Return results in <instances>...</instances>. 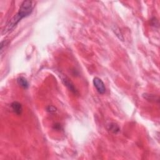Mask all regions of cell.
<instances>
[{
	"label": "cell",
	"instance_id": "obj_7",
	"mask_svg": "<svg viewBox=\"0 0 160 160\" xmlns=\"http://www.w3.org/2000/svg\"><path fill=\"white\" fill-rule=\"evenodd\" d=\"M17 83L19 85L24 89H27L29 86V83L27 80L23 76H20L17 79Z\"/></svg>",
	"mask_w": 160,
	"mask_h": 160
},
{
	"label": "cell",
	"instance_id": "obj_5",
	"mask_svg": "<svg viewBox=\"0 0 160 160\" xmlns=\"http://www.w3.org/2000/svg\"><path fill=\"white\" fill-rule=\"evenodd\" d=\"M143 97L144 99L150 102H155V103H159V97L155 94H152L150 93H144L143 94Z\"/></svg>",
	"mask_w": 160,
	"mask_h": 160
},
{
	"label": "cell",
	"instance_id": "obj_6",
	"mask_svg": "<svg viewBox=\"0 0 160 160\" xmlns=\"http://www.w3.org/2000/svg\"><path fill=\"white\" fill-rule=\"evenodd\" d=\"M107 130L113 134H118L120 131V128L117 124L111 123L107 126Z\"/></svg>",
	"mask_w": 160,
	"mask_h": 160
},
{
	"label": "cell",
	"instance_id": "obj_4",
	"mask_svg": "<svg viewBox=\"0 0 160 160\" xmlns=\"http://www.w3.org/2000/svg\"><path fill=\"white\" fill-rule=\"evenodd\" d=\"M12 110L17 115H21L23 112V107L20 103L18 101H14L11 104Z\"/></svg>",
	"mask_w": 160,
	"mask_h": 160
},
{
	"label": "cell",
	"instance_id": "obj_9",
	"mask_svg": "<svg viewBox=\"0 0 160 160\" xmlns=\"http://www.w3.org/2000/svg\"><path fill=\"white\" fill-rule=\"evenodd\" d=\"M57 111L56 108L53 106H49L46 108V111L49 113H55Z\"/></svg>",
	"mask_w": 160,
	"mask_h": 160
},
{
	"label": "cell",
	"instance_id": "obj_8",
	"mask_svg": "<svg viewBox=\"0 0 160 160\" xmlns=\"http://www.w3.org/2000/svg\"><path fill=\"white\" fill-rule=\"evenodd\" d=\"M114 32L115 33V34H116V35L118 37L119 39L121 41H124V38L123 36V35L122 33H121V32L120 31L119 29L118 28H115L114 29Z\"/></svg>",
	"mask_w": 160,
	"mask_h": 160
},
{
	"label": "cell",
	"instance_id": "obj_11",
	"mask_svg": "<svg viewBox=\"0 0 160 160\" xmlns=\"http://www.w3.org/2000/svg\"><path fill=\"white\" fill-rule=\"evenodd\" d=\"M53 128L55 129L56 130H61V126L60 124H58V123H56L53 126Z\"/></svg>",
	"mask_w": 160,
	"mask_h": 160
},
{
	"label": "cell",
	"instance_id": "obj_1",
	"mask_svg": "<svg viewBox=\"0 0 160 160\" xmlns=\"http://www.w3.org/2000/svg\"><path fill=\"white\" fill-rule=\"evenodd\" d=\"M33 4L31 1H24L21 3L20 8L19 9L18 12L15 16L13 18L9 23L7 24V27L4 29L3 33H8V32L13 29L16 25L18 24L22 19L29 16L33 10Z\"/></svg>",
	"mask_w": 160,
	"mask_h": 160
},
{
	"label": "cell",
	"instance_id": "obj_2",
	"mask_svg": "<svg viewBox=\"0 0 160 160\" xmlns=\"http://www.w3.org/2000/svg\"><path fill=\"white\" fill-rule=\"evenodd\" d=\"M61 79L63 84L67 87V88L69 91H71L75 95H79V92L78 91V89H76L74 85L73 84V83L69 80V78H68L65 75L61 74Z\"/></svg>",
	"mask_w": 160,
	"mask_h": 160
},
{
	"label": "cell",
	"instance_id": "obj_10",
	"mask_svg": "<svg viewBox=\"0 0 160 160\" xmlns=\"http://www.w3.org/2000/svg\"><path fill=\"white\" fill-rule=\"evenodd\" d=\"M8 44V42L6 40H4V41H1V54L3 53L4 49L5 48V47L6 46H7Z\"/></svg>",
	"mask_w": 160,
	"mask_h": 160
},
{
	"label": "cell",
	"instance_id": "obj_3",
	"mask_svg": "<svg viewBox=\"0 0 160 160\" xmlns=\"http://www.w3.org/2000/svg\"><path fill=\"white\" fill-rule=\"evenodd\" d=\"M93 83L94 86L95 87L96 89H97V91L100 94H103L105 93V92H106V87H105V83L100 78H99L98 77H95L93 79Z\"/></svg>",
	"mask_w": 160,
	"mask_h": 160
}]
</instances>
